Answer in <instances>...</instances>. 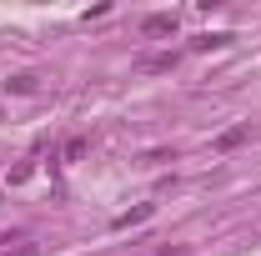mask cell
<instances>
[{
  "label": "cell",
  "mask_w": 261,
  "mask_h": 256,
  "mask_svg": "<svg viewBox=\"0 0 261 256\" xmlns=\"http://www.w3.org/2000/svg\"><path fill=\"white\" fill-rule=\"evenodd\" d=\"M141 31L146 35H176V15H146Z\"/></svg>",
  "instance_id": "1"
},
{
  "label": "cell",
  "mask_w": 261,
  "mask_h": 256,
  "mask_svg": "<svg viewBox=\"0 0 261 256\" xmlns=\"http://www.w3.org/2000/svg\"><path fill=\"white\" fill-rule=\"evenodd\" d=\"M5 91H10V96H35L40 86H35L31 70H20V75H10V81H5Z\"/></svg>",
  "instance_id": "2"
},
{
  "label": "cell",
  "mask_w": 261,
  "mask_h": 256,
  "mask_svg": "<svg viewBox=\"0 0 261 256\" xmlns=\"http://www.w3.org/2000/svg\"><path fill=\"white\" fill-rule=\"evenodd\" d=\"M251 136V126H231V131H221V141H216V151H236L241 141Z\"/></svg>",
  "instance_id": "3"
},
{
  "label": "cell",
  "mask_w": 261,
  "mask_h": 256,
  "mask_svg": "<svg viewBox=\"0 0 261 256\" xmlns=\"http://www.w3.org/2000/svg\"><path fill=\"white\" fill-rule=\"evenodd\" d=\"M151 211H156V206H151V201H146V206H136V211H126V216H116V231H126V226H136V221H146V216H151Z\"/></svg>",
  "instance_id": "4"
}]
</instances>
